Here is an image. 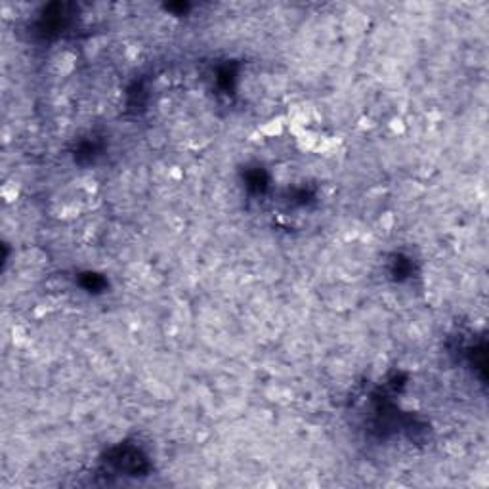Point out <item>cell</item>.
<instances>
[{"label":"cell","mask_w":489,"mask_h":489,"mask_svg":"<svg viewBox=\"0 0 489 489\" xmlns=\"http://www.w3.org/2000/svg\"><path fill=\"white\" fill-rule=\"evenodd\" d=\"M388 128H390V132L394 134V136H401V134H405L407 130V126H405V122L401 117H394V119H390L388 122Z\"/></svg>","instance_id":"5"},{"label":"cell","mask_w":489,"mask_h":489,"mask_svg":"<svg viewBox=\"0 0 489 489\" xmlns=\"http://www.w3.org/2000/svg\"><path fill=\"white\" fill-rule=\"evenodd\" d=\"M289 124L287 120V115H275V117H270V119L262 122L258 126V132L266 136V138H277L281 134L285 132V126Z\"/></svg>","instance_id":"2"},{"label":"cell","mask_w":489,"mask_h":489,"mask_svg":"<svg viewBox=\"0 0 489 489\" xmlns=\"http://www.w3.org/2000/svg\"><path fill=\"white\" fill-rule=\"evenodd\" d=\"M291 132L300 151H318L319 142H321L323 136L314 132L312 128H291Z\"/></svg>","instance_id":"1"},{"label":"cell","mask_w":489,"mask_h":489,"mask_svg":"<svg viewBox=\"0 0 489 489\" xmlns=\"http://www.w3.org/2000/svg\"><path fill=\"white\" fill-rule=\"evenodd\" d=\"M168 176H170V178H176V180H178V178H182V170H180V166H172L170 170H168Z\"/></svg>","instance_id":"6"},{"label":"cell","mask_w":489,"mask_h":489,"mask_svg":"<svg viewBox=\"0 0 489 489\" xmlns=\"http://www.w3.org/2000/svg\"><path fill=\"white\" fill-rule=\"evenodd\" d=\"M75 69V55L69 52H63L59 57H57V71L61 73V75H67V73H71Z\"/></svg>","instance_id":"3"},{"label":"cell","mask_w":489,"mask_h":489,"mask_svg":"<svg viewBox=\"0 0 489 489\" xmlns=\"http://www.w3.org/2000/svg\"><path fill=\"white\" fill-rule=\"evenodd\" d=\"M0 193H2V197L6 199L8 203H12V201H15L17 195H19V185L15 184V182H6V184L2 185Z\"/></svg>","instance_id":"4"}]
</instances>
